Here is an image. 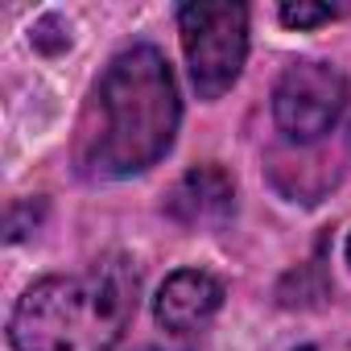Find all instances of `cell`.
<instances>
[{"label": "cell", "instance_id": "cell-9", "mask_svg": "<svg viewBox=\"0 0 351 351\" xmlns=\"http://www.w3.org/2000/svg\"><path fill=\"white\" fill-rule=\"evenodd\" d=\"M298 351H314V347H298Z\"/></svg>", "mask_w": 351, "mask_h": 351}, {"label": "cell", "instance_id": "cell-6", "mask_svg": "<svg viewBox=\"0 0 351 351\" xmlns=\"http://www.w3.org/2000/svg\"><path fill=\"white\" fill-rule=\"evenodd\" d=\"M169 215L182 228H223L236 211V182L215 161L186 169L178 186L169 191Z\"/></svg>", "mask_w": 351, "mask_h": 351}, {"label": "cell", "instance_id": "cell-8", "mask_svg": "<svg viewBox=\"0 0 351 351\" xmlns=\"http://www.w3.org/2000/svg\"><path fill=\"white\" fill-rule=\"evenodd\" d=\"M347 265H351V240H347Z\"/></svg>", "mask_w": 351, "mask_h": 351}, {"label": "cell", "instance_id": "cell-4", "mask_svg": "<svg viewBox=\"0 0 351 351\" xmlns=\"http://www.w3.org/2000/svg\"><path fill=\"white\" fill-rule=\"evenodd\" d=\"M347 104H351L347 75L335 62H318V58L289 62L273 87V120L281 136L293 145H314L326 132H335Z\"/></svg>", "mask_w": 351, "mask_h": 351}, {"label": "cell", "instance_id": "cell-5", "mask_svg": "<svg viewBox=\"0 0 351 351\" xmlns=\"http://www.w3.org/2000/svg\"><path fill=\"white\" fill-rule=\"evenodd\" d=\"M223 281L203 273V269H178L173 277H165V285L153 298V318L161 330L186 335L199 330L203 322H211L223 306Z\"/></svg>", "mask_w": 351, "mask_h": 351}, {"label": "cell", "instance_id": "cell-2", "mask_svg": "<svg viewBox=\"0 0 351 351\" xmlns=\"http://www.w3.org/2000/svg\"><path fill=\"white\" fill-rule=\"evenodd\" d=\"M141 298L132 261L104 256L83 273H58L34 281L13 314V351H116Z\"/></svg>", "mask_w": 351, "mask_h": 351}, {"label": "cell", "instance_id": "cell-3", "mask_svg": "<svg viewBox=\"0 0 351 351\" xmlns=\"http://www.w3.org/2000/svg\"><path fill=\"white\" fill-rule=\"evenodd\" d=\"M178 34L199 99H219L236 87L248 62V9L232 0H195L178 9Z\"/></svg>", "mask_w": 351, "mask_h": 351}, {"label": "cell", "instance_id": "cell-1", "mask_svg": "<svg viewBox=\"0 0 351 351\" xmlns=\"http://www.w3.org/2000/svg\"><path fill=\"white\" fill-rule=\"evenodd\" d=\"M178 120L182 99L165 54L145 42L128 46L95 83L79 136V169L104 182L145 173L169 153Z\"/></svg>", "mask_w": 351, "mask_h": 351}, {"label": "cell", "instance_id": "cell-7", "mask_svg": "<svg viewBox=\"0 0 351 351\" xmlns=\"http://www.w3.org/2000/svg\"><path fill=\"white\" fill-rule=\"evenodd\" d=\"M277 17H281V25H289V29H314V25H322V21H335L339 9H330V5H306V0H298V5H281Z\"/></svg>", "mask_w": 351, "mask_h": 351}]
</instances>
